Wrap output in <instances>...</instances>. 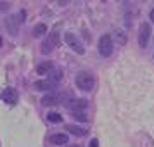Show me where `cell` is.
<instances>
[{"instance_id":"1","label":"cell","mask_w":154,"mask_h":147,"mask_svg":"<svg viewBox=\"0 0 154 147\" xmlns=\"http://www.w3.org/2000/svg\"><path fill=\"white\" fill-rule=\"evenodd\" d=\"M56 45H59V26L50 31L49 35L45 36V42L42 43V54H50L52 50L56 49Z\"/></svg>"},{"instance_id":"2","label":"cell","mask_w":154,"mask_h":147,"mask_svg":"<svg viewBox=\"0 0 154 147\" xmlns=\"http://www.w3.org/2000/svg\"><path fill=\"white\" fill-rule=\"evenodd\" d=\"M75 81H76L78 88L83 90V92H90L92 88H94V85H95V80H94V76H92L88 71H82V73H78Z\"/></svg>"},{"instance_id":"3","label":"cell","mask_w":154,"mask_h":147,"mask_svg":"<svg viewBox=\"0 0 154 147\" xmlns=\"http://www.w3.org/2000/svg\"><path fill=\"white\" fill-rule=\"evenodd\" d=\"M112 38L111 35H102L100 36V40H99V45H97V49H99V54L102 57H109L112 54Z\"/></svg>"},{"instance_id":"4","label":"cell","mask_w":154,"mask_h":147,"mask_svg":"<svg viewBox=\"0 0 154 147\" xmlns=\"http://www.w3.org/2000/svg\"><path fill=\"white\" fill-rule=\"evenodd\" d=\"M23 16H24V12H19V17H17V16H9L7 19H5V28H7V31H9L12 36L17 33L19 23H23V19H24Z\"/></svg>"},{"instance_id":"5","label":"cell","mask_w":154,"mask_h":147,"mask_svg":"<svg viewBox=\"0 0 154 147\" xmlns=\"http://www.w3.org/2000/svg\"><path fill=\"white\" fill-rule=\"evenodd\" d=\"M149 38H151V24H149V23H142L140 28H139V45L142 49L147 47Z\"/></svg>"},{"instance_id":"6","label":"cell","mask_w":154,"mask_h":147,"mask_svg":"<svg viewBox=\"0 0 154 147\" xmlns=\"http://www.w3.org/2000/svg\"><path fill=\"white\" fill-rule=\"evenodd\" d=\"M64 42L68 43V45H69L71 49L76 52V54H85L83 43L76 38V35H73V33H66V35H64Z\"/></svg>"},{"instance_id":"7","label":"cell","mask_w":154,"mask_h":147,"mask_svg":"<svg viewBox=\"0 0 154 147\" xmlns=\"http://www.w3.org/2000/svg\"><path fill=\"white\" fill-rule=\"evenodd\" d=\"M0 99L4 102H7V104H16L17 102V90L12 88V87H9V88H5V90L0 93Z\"/></svg>"},{"instance_id":"8","label":"cell","mask_w":154,"mask_h":147,"mask_svg":"<svg viewBox=\"0 0 154 147\" xmlns=\"http://www.w3.org/2000/svg\"><path fill=\"white\" fill-rule=\"evenodd\" d=\"M68 107L73 112H83L88 107V100L87 99H73L69 104H68Z\"/></svg>"},{"instance_id":"9","label":"cell","mask_w":154,"mask_h":147,"mask_svg":"<svg viewBox=\"0 0 154 147\" xmlns=\"http://www.w3.org/2000/svg\"><path fill=\"white\" fill-rule=\"evenodd\" d=\"M33 87H35L36 90H40V92H50V90L56 88V83H52L50 80H38V81L33 83Z\"/></svg>"},{"instance_id":"10","label":"cell","mask_w":154,"mask_h":147,"mask_svg":"<svg viewBox=\"0 0 154 147\" xmlns=\"http://www.w3.org/2000/svg\"><path fill=\"white\" fill-rule=\"evenodd\" d=\"M52 71H54V64L50 63V61L40 63L38 66H36V73H38V75H45V73H47V75H50Z\"/></svg>"},{"instance_id":"11","label":"cell","mask_w":154,"mask_h":147,"mask_svg":"<svg viewBox=\"0 0 154 147\" xmlns=\"http://www.w3.org/2000/svg\"><path fill=\"white\" fill-rule=\"evenodd\" d=\"M50 142H52L54 145H66L68 135H66V133H54V135L50 137Z\"/></svg>"},{"instance_id":"12","label":"cell","mask_w":154,"mask_h":147,"mask_svg":"<svg viewBox=\"0 0 154 147\" xmlns=\"http://www.w3.org/2000/svg\"><path fill=\"white\" fill-rule=\"evenodd\" d=\"M66 130L73 135H76V137H83L87 135V128H80L78 125H66Z\"/></svg>"},{"instance_id":"13","label":"cell","mask_w":154,"mask_h":147,"mask_svg":"<svg viewBox=\"0 0 154 147\" xmlns=\"http://www.w3.org/2000/svg\"><path fill=\"white\" fill-rule=\"evenodd\" d=\"M45 33H47V24H45V23L35 24V28H33V36L40 38V36H45Z\"/></svg>"},{"instance_id":"14","label":"cell","mask_w":154,"mask_h":147,"mask_svg":"<svg viewBox=\"0 0 154 147\" xmlns=\"http://www.w3.org/2000/svg\"><path fill=\"white\" fill-rule=\"evenodd\" d=\"M61 102V99H59V95H45V97L42 99V104L43 106H56Z\"/></svg>"},{"instance_id":"15","label":"cell","mask_w":154,"mask_h":147,"mask_svg":"<svg viewBox=\"0 0 154 147\" xmlns=\"http://www.w3.org/2000/svg\"><path fill=\"white\" fill-rule=\"evenodd\" d=\"M47 118H49V121H52V123H61V121H63V116H61L59 112H49Z\"/></svg>"},{"instance_id":"16","label":"cell","mask_w":154,"mask_h":147,"mask_svg":"<svg viewBox=\"0 0 154 147\" xmlns=\"http://www.w3.org/2000/svg\"><path fill=\"white\" fill-rule=\"evenodd\" d=\"M49 78H50V81H52V83H57V81H61L63 73H61V71H52V73L49 75Z\"/></svg>"},{"instance_id":"17","label":"cell","mask_w":154,"mask_h":147,"mask_svg":"<svg viewBox=\"0 0 154 147\" xmlns=\"http://www.w3.org/2000/svg\"><path fill=\"white\" fill-rule=\"evenodd\" d=\"M114 35H116V38H118V42L121 43V45L126 42V38H125V35H123V31H121V29H116V31H114Z\"/></svg>"},{"instance_id":"18","label":"cell","mask_w":154,"mask_h":147,"mask_svg":"<svg viewBox=\"0 0 154 147\" xmlns=\"http://www.w3.org/2000/svg\"><path fill=\"white\" fill-rule=\"evenodd\" d=\"M73 118L78 119V121H87V119H88V116H87V114H83V112H73Z\"/></svg>"},{"instance_id":"19","label":"cell","mask_w":154,"mask_h":147,"mask_svg":"<svg viewBox=\"0 0 154 147\" xmlns=\"http://www.w3.org/2000/svg\"><path fill=\"white\" fill-rule=\"evenodd\" d=\"M9 7H11L9 2H0V11H7Z\"/></svg>"},{"instance_id":"20","label":"cell","mask_w":154,"mask_h":147,"mask_svg":"<svg viewBox=\"0 0 154 147\" xmlns=\"http://www.w3.org/2000/svg\"><path fill=\"white\" fill-rule=\"evenodd\" d=\"M88 147H99V140L97 139H92L90 144H88Z\"/></svg>"},{"instance_id":"21","label":"cell","mask_w":154,"mask_h":147,"mask_svg":"<svg viewBox=\"0 0 154 147\" xmlns=\"http://www.w3.org/2000/svg\"><path fill=\"white\" fill-rule=\"evenodd\" d=\"M149 17H151V21H154V9L151 11V14H149Z\"/></svg>"},{"instance_id":"22","label":"cell","mask_w":154,"mask_h":147,"mask_svg":"<svg viewBox=\"0 0 154 147\" xmlns=\"http://www.w3.org/2000/svg\"><path fill=\"white\" fill-rule=\"evenodd\" d=\"M66 147H82V145H78V144H71V145H66Z\"/></svg>"},{"instance_id":"23","label":"cell","mask_w":154,"mask_h":147,"mask_svg":"<svg viewBox=\"0 0 154 147\" xmlns=\"http://www.w3.org/2000/svg\"><path fill=\"white\" fill-rule=\"evenodd\" d=\"M0 47H2V36H0Z\"/></svg>"}]
</instances>
